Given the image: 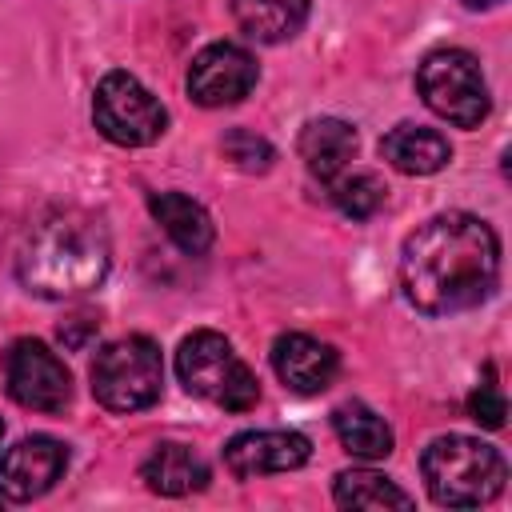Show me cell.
<instances>
[{"mask_svg": "<svg viewBox=\"0 0 512 512\" xmlns=\"http://www.w3.org/2000/svg\"><path fill=\"white\" fill-rule=\"evenodd\" d=\"M500 280V240L472 212L424 220L400 248V288L424 316H452L484 304Z\"/></svg>", "mask_w": 512, "mask_h": 512, "instance_id": "6da1fadb", "label": "cell"}, {"mask_svg": "<svg viewBox=\"0 0 512 512\" xmlns=\"http://www.w3.org/2000/svg\"><path fill=\"white\" fill-rule=\"evenodd\" d=\"M112 268V240L100 216L84 208L40 212L16 248V276L40 300H76L104 284Z\"/></svg>", "mask_w": 512, "mask_h": 512, "instance_id": "7a4b0ae2", "label": "cell"}, {"mask_svg": "<svg viewBox=\"0 0 512 512\" xmlns=\"http://www.w3.org/2000/svg\"><path fill=\"white\" fill-rule=\"evenodd\" d=\"M420 472H424L428 496L444 508H480L496 500L508 480V464L492 444L456 436V432L436 436L424 448Z\"/></svg>", "mask_w": 512, "mask_h": 512, "instance_id": "3957f363", "label": "cell"}, {"mask_svg": "<svg viewBox=\"0 0 512 512\" xmlns=\"http://www.w3.org/2000/svg\"><path fill=\"white\" fill-rule=\"evenodd\" d=\"M176 376L192 396L212 400L224 412H248L260 400V384H256L252 368L236 356V348L220 332H208V328L180 340Z\"/></svg>", "mask_w": 512, "mask_h": 512, "instance_id": "277c9868", "label": "cell"}, {"mask_svg": "<svg viewBox=\"0 0 512 512\" xmlns=\"http://www.w3.org/2000/svg\"><path fill=\"white\" fill-rule=\"evenodd\" d=\"M164 388V360L156 340L148 336H120L104 344L92 360V396L108 412H140L160 400Z\"/></svg>", "mask_w": 512, "mask_h": 512, "instance_id": "5b68a950", "label": "cell"}, {"mask_svg": "<svg viewBox=\"0 0 512 512\" xmlns=\"http://www.w3.org/2000/svg\"><path fill=\"white\" fill-rule=\"evenodd\" d=\"M416 92L440 120H448L456 128H476L492 108L480 60L464 48L428 52L416 68Z\"/></svg>", "mask_w": 512, "mask_h": 512, "instance_id": "8992f818", "label": "cell"}, {"mask_svg": "<svg viewBox=\"0 0 512 512\" xmlns=\"http://www.w3.org/2000/svg\"><path fill=\"white\" fill-rule=\"evenodd\" d=\"M92 120L100 128V136H108L112 144H124V148H144V144H156L168 128V112L164 104L132 76V72H108L100 84H96V96H92Z\"/></svg>", "mask_w": 512, "mask_h": 512, "instance_id": "52a82bcc", "label": "cell"}, {"mask_svg": "<svg viewBox=\"0 0 512 512\" xmlns=\"http://www.w3.org/2000/svg\"><path fill=\"white\" fill-rule=\"evenodd\" d=\"M4 384H8V396L32 412H60L72 400V376L64 360L44 340H32V336L8 344Z\"/></svg>", "mask_w": 512, "mask_h": 512, "instance_id": "ba28073f", "label": "cell"}, {"mask_svg": "<svg viewBox=\"0 0 512 512\" xmlns=\"http://www.w3.org/2000/svg\"><path fill=\"white\" fill-rule=\"evenodd\" d=\"M256 60L248 48L232 44V40H216L208 48H200L188 64V96L200 108H224V104H240L252 88H256Z\"/></svg>", "mask_w": 512, "mask_h": 512, "instance_id": "9c48e42d", "label": "cell"}, {"mask_svg": "<svg viewBox=\"0 0 512 512\" xmlns=\"http://www.w3.org/2000/svg\"><path fill=\"white\" fill-rule=\"evenodd\" d=\"M68 468V448L52 436H24L0 456V496L4 500H36L44 496Z\"/></svg>", "mask_w": 512, "mask_h": 512, "instance_id": "30bf717a", "label": "cell"}, {"mask_svg": "<svg viewBox=\"0 0 512 512\" xmlns=\"http://www.w3.org/2000/svg\"><path fill=\"white\" fill-rule=\"evenodd\" d=\"M308 456H312V440L304 432H284V428L240 432L224 444V464L240 480L268 476V472H292L308 464Z\"/></svg>", "mask_w": 512, "mask_h": 512, "instance_id": "8fae6325", "label": "cell"}, {"mask_svg": "<svg viewBox=\"0 0 512 512\" xmlns=\"http://www.w3.org/2000/svg\"><path fill=\"white\" fill-rule=\"evenodd\" d=\"M272 368L280 376V384L296 396H316L324 392L336 372H340V356L332 344L308 336V332H284L272 344Z\"/></svg>", "mask_w": 512, "mask_h": 512, "instance_id": "7c38bea8", "label": "cell"}, {"mask_svg": "<svg viewBox=\"0 0 512 512\" xmlns=\"http://www.w3.org/2000/svg\"><path fill=\"white\" fill-rule=\"evenodd\" d=\"M356 156V128L336 116H320L300 132V160L316 180H336Z\"/></svg>", "mask_w": 512, "mask_h": 512, "instance_id": "4fadbf2b", "label": "cell"}, {"mask_svg": "<svg viewBox=\"0 0 512 512\" xmlns=\"http://www.w3.org/2000/svg\"><path fill=\"white\" fill-rule=\"evenodd\" d=\"M380 156L404 172V176H432L440 168H448L452 148L440 132L420 128V124H396L384 140H380Z\"/></svg>", "mask_w": 512, "mask_h": 512, "instance_id": "5bb4252c", "label": "cell"}, {"mask_svg": "<svg viewBox=\"0 0 512 512\" xmlns=\"http://www.w3.org/2000/svg\"><path fill=\"white\" fill-rule=\"evenodd\" d=\"M140 480L160 496H188L208 484V464L188 444H156L140 464Z\"/></svg>", "mask_w": 512, "mask_h": 512, "instance_id": "9a60e30c", "label": "cell"}, {"mask_svg": "<svg viewBox=\"0 0 512 512\" xmlns=\"http://www.w3.org/2000/svg\"><path fill=\"white\" fill-rule=\"evenodd\" d=\"M148 208H152V216H156V224L168 232V240L180 248V252H188V256H200V252H208L212 248V216L192 200V196H184V192H156L152 200H148Z\"/></svg>", "mask_w": 512, "mask_h": 512, "instance_id": "2e32d148", "label": "cell"}, {"mask_svg": "<svg viewBox=\"0 0 512 512\" xmlns=\"http://www.w3.org/2000/svg\"><path fill=\"white\" fill-rule=\"evenodd\" d=\"M312 0H232V16L244 36L260 44H284L292 40L308 20Z\"/></svg>", "mask_w": 512, "mask_h": 512, "instance_id": "e0dca14e", "label": "cell"}, {"mask_svg": "<svg viewBox=\"0 0 512 512\" xmlns=\"http://www.w3.org/2000/svg\"><path fill=\"white\" fill-rule=\"evenodd\" d=\"M332 428H336V440L344 444L348 456H360V460H384L392 452V428L380 412H372L368 404L360 400H348L332 412Z\"/></svg>", "mask_w": 512, "mask_h": 512, "instance_id": "ac0fdd59", "label": "cell"}, {"mask_svg": "<svg viewBox=\"0 0 512 512\" xmlns=\"http://www.w3.org/2000/svg\"><path fill=\"white\" fill-rule=\"evenodd\" d=\"M332 496L340 508H412V496L396 480L368 472V468L340 472L332 484Z\"/></svg>", "mask_w": 512, "mask_h": 512, "instance_id": "d6986e66", "label": "cell"}, {"mask_svg": "<svg viewBox=\"0 0 512 512\" xmlns=\"http://www.w3.org/2000/svg\"><path fill=\"white\" fill-rule=\"evenodd\" d=\"M328 196H332V204H336L344 216H352V220H372V216L384 208L388 188H384V180H380L376 172H340L336 180H328Z\"/></svg>", "mask_w": 512, "mask_h": 512, "instance_id": "ffe728a7", "label": "cell"}, {"mask_svg": "<svg viewBox=\"0 0 512 512\" xmlns=\"http://www.w3.org/2000/svg\"><path fill=\"white\" fill-rule=\"evenodd\" d=\"M224 156H228L240 172H268L272 160H276L272 144H268L264 136L248 132V128H232V132L224 136Z\"/></svg>", "mask_w": 512, "mask_h": 512, "instance_id": "44dd1931", "label": "cell"}, {"mask_svg": "<svg viewBox=\"0 0 512 512\" xmlns=\"http://www.w3.org/2000/svg\"><path fill=\"white\" fill-rule=\"evenodd\" d=\"M468 416L480 424V428H504V416H508V400H504V392L492 384V380H484V384H476L472 388V396H468Z\"/></svg>", "mask_w": 512, "mask_h": 512, "instance_id": "7402d4cb", "label": "cell"}, {"mask_svg": "<svg viewBox=\"0 0 512 512\" xmlns=\"http://www.w3.org/2000/svg\"><path fill=\"white\" fill-rule=\"evenodd\" d=\"M92 332H96V320H92V316H72L68 324H60V340H64L68 348H80L84 336H92Z\"/></svg>", "mask_w": 512, "mask_h": 512, "instance_id": "603a6c76", "label": "cell"}, {"mask_svg": "<svg viewBox=\"0 0 512 512\" xmlns=\"http://www.w3.org/2000/svg\"><path fill=\"white\" fill-rule=\"evenodd\" d=\"M468 8H492V4H500V0H464Z\"/></svg>", "mask_w": 512, "mask_h": 512, "instance_id": "cb8c5ba5", "label": "cell"}, {"mask_svg": "<svg viewBox=\"0 0 512 512\" xmlns=\"http://www.w3.org/2000/svg\"><path fill=\"white\" fill-rule=\"evenodd\" d=\"M0 436H4V424H0Z\"/></svg>", "mask_w": 512, "mask_h": 512, "instance_id": "d4e9b609", "label": "cell"}]
</instances>
